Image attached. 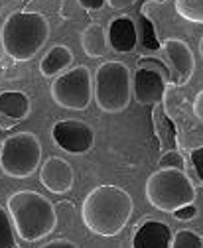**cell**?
<instances>
[{"mask_svg": "<svg viewBox=\"0 0 203 248\" xmlns=\"http://www.w3.org/2000/svg\"><path fill=\"white\" fill-rule=\"evenodd\" d=\"M132 211L134 203L128 191L119 185H99L83 199L81 219L93 234L109 238L128 225Z\"/></svg>", "mask_w": 203, "mask_h": 248, "instance_id": "1", "label": "cell"}, {"mask_svg": "<svg viewBox=\"0 0 203 248\" xmlns=\"http://www.w3.org/2000/svg\"><path fill=\"white\" fill-rule=\"evenodd\" d=\"M8 213L16 234L26 242H38L57 227V213L47 197L24 189L8 197Z\"/></svg>", "mask_w": 203, "mask_h": 248, "instance_id": "2", "label": "cell"}, {"mask_svg": "<svg viewBox=\"0 0 203 248\" xmlns=\"http://www.w3.org/2000/svg\"><path fill=\"white\" fill-rule=\"evenodd\" d=\"M49 38V22L40 12L16 10L4 24L0 40L8 57L14 61H30L40 53Z\"/></svg>", "mask_w": 203, "mask_h": 248, "instance_id": "3", "label": "cell"}, {"mask_svg": "<svg viewBox=\"0 0 203 248\" xmlns=\"http://www.w3.org/2000/svg\"><path fill=\"white\" fill-rule=\"evenodd\" d=\"M93 97L103 112L117 114L126 110L132 101L130 69L121 61H105L93 77Z\"/></svg>", "mask_w": 203, "mask_h": 248, "instance_id": "4", "label": "cell"}, {"mask_svg": "<svg viewBox=\"0 0 203 248\" xmlns=\"http://www.w3.org/2000/svg\"><path fill=\"white\" fill-rule=\"evenodd\" d=\"M148 203L164 213H173L195 203V187L182 170H158L146 179Z\"/></svg>", "mask_w": 203, "mask_h": 248, "instance_id": "5", "label": "cell"}, {"mask_svg": "<svg viewBox=\"0 0 203 248\" xmlns=\"http://www.w3.org/2000/svg\"><path fill=\"white\" fill-rule=\"evenodd\" d=\"M40 164L42 142L34 132H16L0 146V170L8 177H30L40 170Z\"/></svg>", "mask_w": 203, "mask_h": 248, "instance_id": "6", "label": "cell"}, {"mask_svg": "<svg viewBox=\"0 0 203 248\" xmlns=\"http://www.w3.org/2000/svg\"><path fill=\"white\" fill-rule=\"evenodd\" d=\"M51 99L65 110H87L93 101V73L87 65H77L51 83Z\"/></svg>", "mask_w": 203, "mask_h": 248, "instance_id": "7", "label": "cell"}, {"mask_svg": "<svg viewBox=\"0 0 203 248\" xmlns=\"http://www.w3.org/2000/svg\"><path fill=\"white\" fill-rule=\"evenodd\" d=\"M51 138L69 154H85L95 146V130L91 128V124L79 118H65L53 124Z\"/></svg>", "mask_w": 203, "mask_h": 248, "instance_id": "8", "label": "cell"}, {"mask_svg": "<svg viewBox=\"0 0 203 248\" xmlns=\"http://www.w3.org/2000/svg\"><path fill=\"white\" fill-rule=\"evenodd\" d=\"M164 53H166V59L170 61L173 83L176 85L189 83L195 71V57L191 47L184 40L170 38L164 42Z\"/></svg>", "mask_w": 203, "mask_h": 248, "instance_id": "9", "label": "cell"}, {"mask_svg": "<svg viewBox=\"0 0 203 248\" xmlns=\"http://www.w3.org/2000/svg\"><path fill=\"white\" fill-rule=\"evenodd\" d=\"M40 181L51 193H67L73 187L75 173H73V168L67 160L51 156L42 164Z\"/></svg>", "mask_w": 203, "mask_h": 248, "instance_id": "10", "label": "cell"}, {"mask_svg": "<svg viewBox=\"0 0 203 248\" xmlns=\"http://www.w3.org/2000/svg\"><path fill=\"white\" fill-rule=\"evenodd\" d=\"M164 77L148 67H140L134 73V99L140 105L154 107L164 99Z\"/></svg>", "mask_w": 203, "mask_h": 248, "instance_id": "11", "label": "cell"}, {"mask_svg": "<svg viewBox=\"0 0 203 248\" xmlns=\"http://www.w3.org/2000/svg\"><path fill=\"white\" fill-rule=\"evenodd\" d=\"M172 229L160 221H146L132 236V248H170Z\"/></svg>", "mask_w": 203, "mask_h": 248, "instance_id": "12", "label": "cell"}, {"mask_svg": "<svg viewBox=\"0 0 203 248\" xmlns=\"http://www.w3.org/2000/svg\"><path fill=\"white\" fill-rule=\"evenodd\" d=\"M109 46L117 53H128L138 46V36H136V24L126 18H114L107 30Z\"/></svg>", "mask_w": 203, "mask_h": 248, "instance_id": "13", "label": "cell"}, {"mask_svg": "<svg viewBox=\"0 0 203 248\" xmlns=\"http://www.w3.org/2000/svg\"><path fill=\"white\" fill-rule=\"evenodd\" d=\"M71 61H73V51L67 46L57 44L42 57L40 73L44 77H57V75L65 73L71 67Z\"/></svg>", "mask_w": 203, "mask_h": 248, "instance_id": "14", "label": "cell"}, {"mask_svg": "<svg viewBox=\"0 0 203 248\" xmlns=\"http://www.w3.org/2000/svg\"><path fill=\"white\" fill-rule=\"evenodd\" d=\"M32 110L30 97L22 91H2L0 93V114L12 118V120H24Z\"/></svg>", "mask_w": 203, "mask_h": 248, "instance_id": "15", "label": "cell"}, {"mask_svg": "<svg viewBox=\"0 0 203 248\" xmlns=\"http://www.w3.org/2000/svg\"><path fill=\"white\" fill-rule=\"evenodd\" d=\"M107 46H109L107 30L101 24L93 22V24H89L83 30V34H81V47H83V51L89 57H103L105 51H107Z\"/></svg>", "mask_w": 203, "mask_h": 248, "instance_id": "16", "label": "cell"}, {"mask_svg": "<svg viewBox=\"0 0 203 248\" xmlns=\"http://www.w3.org/2000/svg\"><path fill=\"white\" fill-rule=\"evenodd\" d=\"M176 12L193 24H203V0H176Z\"/></svg>", "mask_w": 203, "mask_h": 248, "instance_id": "17", "label": "cell"}, {"mask_svg": "<svg viewBox=\"0 0 203 248\" xmlns=\"http://www.w3.org/2000/svg\"><path fill=\"white\" fill-rule=\"evenodd\" d=\"M16 231L10 219V213L0 205V248H16Z\"/></svg>", "mask_w": 203, "mask_h": 248, "instance_id": "18", "label": "cell"}, {"mask_svg": "<svg viewBox=\"0 0 203 248\" xmlns=\"http://www.w3.org/2000/svg\"><path fill=\"white\" fill-rule=\"evenodd\" d=\"M136 36H142V46L146 49H158L160 44L154 34V26L146 16H140L136 22Z\"/></svg>", "mask_w": 203, "mask_h": 248, "instance_id": "19", "label": "cell"}, {"mask_svg": "<svg viewBox=\"0 0 203 248\" xmlns=\"http://www.w3.org/2000/svg\"><path fill=\"white\" fill-rule=\"evenodd\" d=\"M170 248H203V240L197 232H193L189 229H184V231H178L172 236Z\"/></svg>", "mask_w": 203, "mask_h": 248, "instance_id": "20", "label": "cell"}, {"mask_svg": "<svg viewBox=\"0 0 203 248\" xmlns=\"http://www.w3.org/2000/svg\"><path fill=\"white\" fill-rule=\"evenodd\" d=\"M184 168H186L184 158L178 152H166L160 158V170H182L184 171Z\"/></svg>", "mask_w": 203, "mask_h": 248, "instance_id": "21", "label": "cell"}, {"mask_svg": "<svg viewBox=\"0 0 203 248\" xmlns=\"http://www.w3.org/2000/svg\"><path fill=\"white\" fill-rule=\"evenodd\" d=\"M191 164H193V168H195V171H197L199 181L203 183V146L191 150Z\"/></svg>", "mask_w": 203, "mask_h": 248, "instance_id": "22", "label": "cell"}, {"mask_svg": "<svg viewBox=\"0 0 203 248\" xmlns=\"http://www.w3.org/2000/svg\"><path fill=\"white\" fill-rule=\"evenodd\" d=\"M172 215L176 217L178 221H191L193 217L197 215V207H195V205H186V207H182V209H176Z\"/></svg>", "mask_w": 203, "mask_h": 248, "instance_id": "23", "label": "cell"}, {"mask_svg": "<svg viewBox=\"0 0 203 248\" xmlns=\"http://www.w3.org/2000/svg\"><path fill=\"white\" fill-rule=\"evenodd\" d=\"M40 248H79V246L75 242L67 240V238H55V240H51V242H47Z\"/></svg>", "mask_w": 203, "mask_h": 248, "instance_id": "24", "label": "cell"}, {"mask_svg": "<svg viewBox=\"0 0 203 248\" xmlns=\"http://www.w3.org/2000/svg\"><path fill=\"white\" fill-rule=\"evenodd\" d=\"M193 114L203 122V91H199L197 97L193 99Z\"/></svg>", "mask_w": 203, "mask_h": 248, "instance_id": "25", "label": "cell"}, {"mask_svg": "<svg viewBox=\"0 0 203 248\" xmlns=\"http://www.w3.org/2000/svg\"><path fill=\"white\" fill-rule=\"evenodd\" d=\"M105 2H107V0H79V4L85 10H101Z\"/></svg>", "mask_w": 203, "mask_h": 248, "instance_id": "26", "label": "cell"}, {"mask_svg": "<svg viewBox=\"0 0 203 248\" xmlns=\"http://www.w3.org/2000/svg\"><path fill=\"white\" fill-rule=\"evenodd\" d=\"M134 2H136V0H107V4L110 8H114V10H125V8L132 6Z\"/></svg>", "mask_w": 203, "mask_h": 248, "instance_id": "27", "label": "cell"}, {"mask_svg": "<svg viewBox=\"0 0 203 248\" xmlns=\"http://www.w3.org/2000/svg\"><path fill=\"white\" fill-rule=\"evenodd\" d=\"M4 140H6V128L2 126V124H0V146H2Z\"/></svg>", "mask_w": 203, "mask_h": 248, "instance_id": "28", "label": "cell"}, {"mask_svg": "<svg viewBox=\"0 0 203 248\" xmlns=\"http://www.w3.org/2000/svg\"><path fill=\"white\" fill-rule=\"evenodd\" d=\"M199 53H201V57H203V40H201V44H199Z\"/></svg>", "mask_w": 203, "mask_h": 248, "instance_id": "29", "label": "cell"}, {"mask_svg": "<svg viewBox=\"0 0 203 248\" xmlns=\"http://www.w3.org/2000/svg\"><path fill=\"white\" fill-rule=\"evenodd\" d=\"M154 2H166V0H154Z\"/></svg>", "mask_w": 203, "mask_h": 248, "instance_id": "30", "label": "cell"}]
</instances>
